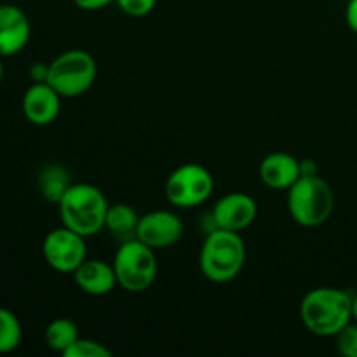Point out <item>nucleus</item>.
I'll return each mask as SVG.
<instances>
[{"instance_id":"nucleus-1","label":"nucleus","mask_w":357,"mask_h":357,"mask_svg":"<svg viewBox=\"0 0 357 357\" xmlns=\"http://www.w3.org/2000/svg\"><path fill=\"white\" fill-rule=\"evenodd\" d=\"M300 319L316 337H335L352 321V296L330 286L310 289L300 303Z\"/></svg>"},{"instance_id":"nucleus-2","label":"nucleus","mask_w":357,"mask_h":357,"mask_svg":"<svg viewBox=\"0 0 357 357\" xmlns=\"http://www.w3.org/2000/svg\"><path fill=\"white\" fill-rule=\"evenodd\" d=\"M246 264V244L239 232L213 229L202 243L199 267L202 275L216 284L234 281Z\"/></svg>"},{"instance_id":"nucleus-3","label":"nucleus","mask_w":357,"mask_h":357,"mask_svg":"<svg viewBox=\"0 0 357 357\" xmlns=\"http://www.w3.org/2000/svg\"><path fill=\"white\" fill-rule=\"evenodd\" d=\"M108 202L103 192L91 183H72L59 201V216L63 225L87 237L105 229Z\"/></svg>"},{"instance_id":"nucleus-4","label":"nucleus","mask_w":357,"mask_h":357,"mask_svg":"<svg viewBox=\"0 0 357 357\" xmlns=\"http://www.w3.org/2000/svg\"><path fill=\"white\" fill-rule=\"evenodd\" d=\"M288 209L298 225L307 229L323 225L335 209L333 188L317 174H302L288 190Z\"/></svg>"},{"instance_id":"nucleus-5","label":"nucleus","mask_w":357,"mask_h":357,"mask_svg":"<svg viewBox=\"0 0 357 357\" xmlns=\"http://www.w3.org/2000/svg\"><path fill=\"white\" fill-rule=\"evenodd\" d=\"M112 265L119 286L129 293L146 291L157 278L155 250L136 237L122 241Z\"/></svg>"},{"instance_id":"nucleus-6","label":"nucleus","mask_w":357,"mask_h":357,"mask_svg":"<svg viewBox=\"0 0 357 357\" xmlns=\"http://www.w3.org/2000/svg\"><path fill=\"white\" fill-rule=\"evenodd\" d=\"M98 75L93 56L82 49H72L49 63L47 84L61 98H77L91 89Z\"/></svg>"},{"instance_id":"nucleus-7","label":"nucleus","mask_w":357,"mask_h":357,"mask_svg":"<svg viewBox=\"0 0 357 357\" xmlns=\"http://www.w3.org/2000/svg\"><path fill=\"white\" fill-rule=\"evenodd\" d=\"M215 190V180L204 166L195 162L176 167L167 176L164 194L173 206L190 209L201 206L211 197Z\"/></svg>"},{"instance_id":"nucleus-8","label":"nucleus","mask_w":357,"mask_h":357,"mask_svg":"<svg viewBox=\"0 0 357 357\" xmlns=\"http://www.w3.org/2000/svg\"><path fill=\"white\" fill-rule=\"evenodd\" d=\"M42 255L51 268L61 274H73L87 258L86 237L68 227L51 230L42 243Z\"/></svg>"},{"instance_id":"nucleus-9","label":"nucleus","mask_w":357,"mask_h":357,"mask_svg":"<svg viewBox=\"0 0 357 357\" xmlns=\"http://www.w3.org/2000/svg\"><path fill=\"white\" fill-rule=\"evenodd\" d=\"M183 236V223L180 216L171 211L157 209L139 216L136 239L152 250H166L174 246Z\"/></svg>"},{"instance_id":"nucleus-10","label":"nucleus","mask_w":357,"mask_h":357,"mask_svg":"<svg viewBox=\"0 0 357 357\" xmlns=\"http://www.w3.org/2000/svg\"><path fill=\"white\" fill-rule=\"evenodd\" d=\"M258 206L251 195L244 192H232L220 199L211 211L215 229L241 232L257 220Z\"/></svg>"},{"instance_id":"nucleus-11","label":"nucleus","mask_w":357,"mask_h":357,"mask_svg":"<svg viewBox=\"0 0 357 357\" xmlns=\"http://www.w3.org/2000/svg\"><path fill=\"white\" fill-rule=\"evenodd\" d=\"M30 21L23 9L13 3H0V58L23 51L30 40Z\"/></svg>"},{"instance_id":"nucleus-12","label":"nucleus","mask_w":357,"mask_h":357,"mask_svg":"<svg viewBox=\"0 0 357 357\" xmlns=\"http://www.w3.org/2000/svg\"><path fill=\"white\" fill-rule=\"evenodd\" d=\"M61 96L47 82H33L23 96V114L33 126H49L58 119Z\"/></svg>"},{"instance_id":"nucleus-13","label":"nucleus","mask_w":357,"mask_h":357,"mask_svg":"<svg viewBox=\"0 0 357 357\" xmlns=\"http://www.w3.org/2000/svg\"><path fill=\"white\" fill-rule=\"evenodd\" d=\"M258 174L272 190H289L302 176V162L286 152H275L261 160Z\"/></svg>"},{"instance_id":"nucleus-14","label":"nucleus","mask_w":357,"mask_h":357,"mask_svg":"<svg viewBox=\"0 0 357 357\" xmlns=\"http://www.w3.org/2000/svg\"><path fill=\"white\" fill-rule=\"evenodd\" d=\"M73 279L80 291L91 296H105L114 291L117 282L114 265L105 260H84V264L73 272Z\"/></svg>"},{"instance_id":"nucleus-15","label":"nucleus","mask_w":357,"mask_h":357,"mask_svg":"<svg viewBox=\"0 0 357 357\" xmlns=\"http://www.w3.org/2000/svg\"><path fill=\"white\" fill-rule=\"evenodd\" d=\"M139 215L132 206L117 202V204L108 206L105 229H108L114 236L121 237V239H132L136 236Z\"/></svg>"},{"instance_id":"nucleus-16","label":"nucleus","mask_w":357,"mask_h":357,"mask_svg":"<svg viewBox=\"0 0 357 357\" xmlns=\"http://www.w3.org/2000/svg\"><path fill=\"white\" fill-rule=\"evenodd\" d=\"M70 185L72 183H70L68 171L58 164L45 166L38 176V187H40L42 195L51 204H59Z\"/></svg>"},{"instance_id":"nucleus-17","label":"nucleus","mask_w":357,"mask_h":357,"mask_svg":"<svg viewBox=\"0 0 357 357\" xmlns=\"http://www.w3.org/2000/svg\"><path fill=\"white\" fill-rule=\"evenodd\" d=\"M79 337L80 335L77 324L72 319H66V317L51 321L49 326L45 328V344L51 351L59 352V354H63Z\"/></svg>"},{"instance_id":"nucleus-18","label":"nucleus","mask_w":357,"mask_h":357,"mask_svg":"<svg viewBox=\"0 0 357 357\" xmlns=\"http://www.w3.org/2000/svg\"><path fill=\"white\" fill-rule=\"evenodd\" d=\"M23 338V328L16 314L0 307V354L16 351Z\"/></svg>"},{"instance_id":"nucleus-19","label":"nucleus","mask_w":357,"mask_h":357,"mask_svg":"<svg viewBox=\"0 0 357 357\" xmlns=\"http://www.w3.org/2000/svg\"><path fill=\"white\" fill-rule=\"evenodd\" d=\"M65 357H112V351L103 344L91 338H77L65 352Z\"/></svg>"},{"instance_id":"nucleus-20","label":"nucleus","mask_w":357,"mask_h":357,"mask_svg":"<svg viewBox=\"0 0 357 357\" xmlns=\"http://www.w3.org/2000/svg\"><path fill=\"white\" fill-rule=\"evenodd\" d=\"M335 340H337V349L342 356L345 357H357V323L347 324L345 328H342L337 335H335Z\"/></svg>"},{"instance_id":"nucleus-21","label":"nucleus","mask_w":357,"mask_h":357,"mask_svg":"<svg viewBox=\"0 0 357 357\" xmlns=\"http://www.w3.org/2000/svg\"><path fill=\"white\" fill-rule=\"evenodd\" d=\"M121 10L131 17L149 16L155 9L157 0H115Z\"/></svg>"},{"instance_id":"nucleus-22","label":"nucleus","mask_w":357,"mask_h":357,"mask_svg":"<svg viewBox=\"0 0 357 357\" xmlns=\"http://www.w3.org/2000/svg\"><path fill=\"white\" fill-rule=\"evenodd\" d=\"M112 2H115V0H73V3L82 10H100L110 6Z\"/></svg>"},{"instance_id":"nucleus-23","label":"nucleus","mask_w":357,"mask_h":357,"mask_svg":"<svg viewBox=\"0 0 357 357\" xmlns=\"http://www.w3.org/2000/svg\"><path fill=\"white\" fill-rule=\"evenodd\" d=\"M49 75V65L45 63H35L30 68V77L33 82H47Z\"/></svg>"},{"instance_id":"nucleus-24","label":"nucleus","mask_w":357,"mask_h":357,"mask_svg":"<svg viewBox=\"0 0 357 357\" xmlns=\"http://www.w3.org/2000/svg\"><path fill=\"white\" fill-rule=\"evenodd\" d=\"M347 10H345V20L349 28L357 33V0H347Z\"/></svg>"},{"instance_id":"nucleus-25","label":"nucleus","mask_w":357,"mask_h":357,"mask_svg":"<svg viewBox=\"0 0 357 357\" xmlns=\"http://www.w3.org/2000/svg\"><path fill=\"white\" fill-rule=\"evenodd\" d=\"M352 321L357 323V293L352 296Z\"/></svg>"},{"instance_id":"nucleus-26","label":"nucleus","mask_w":357,"mask_h":357,"mask_svg":"<svg viewBox=\"0 0 357 357\" xmlns=\"http://www.w3.org/2000/svg\"><path fill=\"white\" fill-rule=\"evenodd\" d=\"M3 80V65H2V58H0V86H2Z\"/></svg>"}]
</instances>
